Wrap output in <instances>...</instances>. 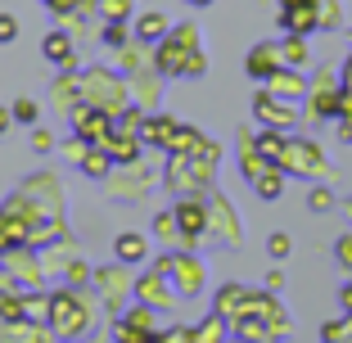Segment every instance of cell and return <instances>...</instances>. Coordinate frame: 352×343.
<instances>
[{"label":"cell","mask_w":352,"mask_h":343,"mask_svg":"<svg viewBox=\"0 0 352 343\" xmlns=\"http://www.w3.org/2000/svg\"><path fill=\"white\" fill-rule=\"evenodd\" d=\"M50 312H54V321H59L63 334H77V330L86 325V307H82V298H77L73 289H63L59 298L50 302Z\"/></svg>","instance_id":"1"},{"label":"cell","mask_w":352,"mask_h":343,"mask_svg":"<svg viewBox=\"0 0 352 343\" xmlns=\"http://www.w3.org/2000/svg\"><path fill=\"white\" fill-rule=\"evenodd\" d=\"M176 221H181V230L195 239L199 230H204V208H199V203H181V208H176Z\"/></svg>","instance_id":"2"},{"label":"cell","mask_w":352,"mask_h":343,"mask_svg":"<svg viewBox=\"0 0 352 343\" xmlns=\"http://www.w3.org/2000/svg\"><path fill=\"white\" fill-rule=\"evenodd\" d=\"M113 249H118V262H140L145 258V239L140 235H118Z\"/></svg>","instance_id":"3"},{"label":"cell","mask_w":352,"mask_h":343,"mask_svg":"<svg viewBox=\"0 0 352 343\" xmlns=\"http://www.w3.org/2000/svg\"><path fill=\"white\" fill-rule=\"evenodd\" d=\"M140 298H145V302H154V307H167V302H172V294H167V285H163V280L145 276V280H140Z\"/></svg>","instance_id":"4"},{"label":"cell","mask_w":352,"mask_h":343,"mask_svg":"<svg viewBox=\"0 0 352 343\" xmlns=\"http://www.w3.org/2000/svg\"><path fill=\"white\" fill-rule=\"evenodd\" d=\"M258 113L267 118V122H289V113H285V109H276L271 100H258Z\"/></svg>","instance_id":"5"},{"label":"cell","mask_w":352,"mask_h":343,"mask_svg":"<svg viewBox=\"0 0 352 343\" xmlns=\"http://www.w3.org/2000/svg\"><path fill=\"white\" fill-rule=\"evenodd\" d=\"M258 149H262L267 158H280V149H285V145H280V135H262V140H258Z\"/></svg>","instance_id":"6"},{"label":"cell","mask_w":352,"mask_h":343,"mask_svg":"<svg viewBox=\"0 0 352 343\" xmlns=\"http://www.w3.org/2000/svg\"><path fill=\"white\" fill-rule=\"evenodd\" d=\"M14 118H19V122H32V118H36V104H32V100H19V104H14Z\"/></svg>","instance_id":"7"},{"label":"cell","mask_w":352,"mask_h":343,"mask_svg":"<svg viewBox=\"0 0 352 343\" xmlns=\"http://www.w3.org/2000/svg\"><path fill=\"white\" fill-rule=\"evenodd\" d=\"M289 253V239L285 235H271V258H285Z\"/></svg>","instance_id":"8"},{"label":"cell","mask_w":352,"mask_h":343,"mask_svg":"<svg viewBox=\"0 0 352 343\" xmlns=\"http://www.w3.org/2000/svg\"><path fill=\"white\" fill-rule=\"evenodd\" d=\"M14 32H19V23H14V19H5V14H0V41H14Z\"/></svg>","instance_id":"9"},{"label":"cell","mask_w":352,"mask_h":343,"mask_svg":"<svg viewBox=\"0 0 352 343\" xmlns=\"http://www.w3.org/2000/svg\"><path fill=\"white\" fill-rule=\"evenodd\" d=\"M258 190H262L267 199H276V195H280V181H276V177H262V181H258Z\"/></svg>","instance_id":"10"},{"label":"cell","mask_w":352,"mask_h":343,"mask_svg":"<svg viewBox=\"0 0 352 343\" xmlns=\"http://www.w3.org/2000/svg\"><path fill=\"white\" fill-rule=\"evenodd\" d=\"M50 54H54V59H68V45H63V36H50Z\"/></svg>","instance_id":"11"},{"label":"cell","mask_w":352,"mask_h":343,"mask_svg":"<svg viewBox=\"0 0 352 343\" xmlns=\"http://www.w3.org/2000/svg\"><path fill=\"white\" fill-rule=\"evenodd\" d=\"M140 32H145V36H158V32H163V19H145V23H140Z\"/></svg>","instance_id":"12"},{"label":"cell","mask_w":352,"mask_h":343,"mask_svg":"<svg viewBox=\"0 0 352 343\" xmlns=\"http://www.w3.org/2000/svg\"><path fill=\"white\" fill-rule=\"evenodd\" d=\"M339 253H343V262L352 267V239H343V244H339Z\"/></svg>","instance_id":"13"},{"label":"cell","mask_w":352,"mask_h":343,"mask_svg":"<svg viewBox=\"0 0 352 343\" xmlns=\"http://www.w3.org/2000/svg\"><path fill=\"white\" fill-rule=\"evenodd\" d=\"M343 73H348V86H352V59H348V68H343Z\"/></svg>","instance_id":"14"},{"label":"cell","mask_w":352,"mask_h":343,"mask_svg":"<svg viewBox=\"0 0 352 343\" xmlns=\"http://www.w3.org/2000/svg\"><path fill=\"white\" fill-rule=\"evenodd\" d=\"M5 122H10V118H5V109H0V131H5Z\"/></svg>","instance_id":"15"},{"label":"cell","mask_w":352,"mask_h":343,"mask_svg":"<svg viewBox=\"0 0 352 343\" xmlns=\"http://www.w3.org/2000/svg\"><path fill=\"white\" fill-rule=\"evenodd\" d=\"M348 135H352V126H348Z\"/></svg>","instance_id":"16"}]
</instances>
